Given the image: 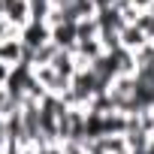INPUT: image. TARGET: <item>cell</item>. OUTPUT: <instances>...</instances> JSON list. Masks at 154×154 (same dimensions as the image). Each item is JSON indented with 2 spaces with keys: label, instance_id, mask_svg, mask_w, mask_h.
<instances>
[{
  "label": "cell",
  "instance_id": "ba28073f",
  "mask_svg": "<svg viewBox=\"0 0 154 154\" xmlns=\"http://www.w3.org/2000/svg\"><path fill=\"white\" fill-rule=\"evenodd\" d=\"M115 3H118V0H94L97 9H106V6H115Z\"/></svg>",
  "mask_w": 154,
  "mask_h": 154
},
{
  "label": "cell",
  "instance_id": "6da1fadb",
  "mask_svg": "<svg viewBox=\"0 0 154 154\" xmlns=\"http://www.w3.org/2000/svg\"><path fill=\"white\" fill-rule=\"evenodd\" d=\"M21 42H24L27 51H36V48H42L45 42H51V27H48L45 21H30V24L21 30Z\"/></svg>",
  "mask_w": 154,
  "mask_h": 154
},
{
  "label": "cell",
  "instance_id": "3957f363",
  "mask_svg": "<svg viewBox=\"0 0 154 154\" xmlns=\"http://www.w3.org/2000/svg\"><path fill=\"white\" fill-rule=\"evenodd\" d=\"M148 45V36H145V30L142 27H136V24H124V30H121V48L124 51H142Z\"/></svg>",
  "mask_w": 154,
  "mask_h": 154
},
{
  "label": "cell",
  "instance_id": "277c9868",
  "mask_svg": "<svg viewBox=\"0 0 154 154\" xmlns=\"http://www.w3.org/2000/svg\"><path fill=\"white\" fill-rule=\"evenodd\" d=\"M51 66H54V69H57L60 75H66V79H72V75H75V51L57 48V54H54Z\"/></svg>",
  "mask_w": 154,
  "mask_h": 154
},
{
  "label": "cell",
  "instance_id": "52a82bcc",
  "mask_svg": "<svg viewBox=\"0 0 154 154\" xmlns=\"http://www.w3.org/2000/svg\"><path fill=\"white\" fill-rule=\"evenodd\" d=\"M6 79H9V66H6L3 60H0V88L6 85Z\"/></svg>",
  "mask_w": 154,
  "mask_h": 154
},
{
  "label": "cell",
  "instance_id": "9c48e42d",
  "mask_svg": "<svg viewBox=\"0 0 154 154\" xmlns=\"http://www.w3.org/2000/svg\"><path fill=\"white\" fill-rule=\"evenodd\" d=\"M0 139H6V118L0 115Z\"/></svg>",
  "mask_w": 154,
  "mask_h": 154
},
{
  "label": "cell",
  "instance_id": "7a4b0ae2",
  "mask_svg": "<svg viewBox=\"0 0 154 154\" xmlns=\"http://www.w3.org/2000/svg\"><path fill=\"white\" fill-rule=\"evenodd\" d=\"M51 42L57 48H66V51H75V45H79V30H75L72 21H63L57 27H51Z\"/></svg>",
  "mask_w": 154,
  "mask_h": 154
},
{
  "label": "cell",
  "instance_id": "8fae6325",
  "mask_svg": "<svg viewBox=\"0 0 154 154\" xmlns=\"http://www.w3.org/2000/svg\"><path fill=\"white\" fill-rule=\"evenodd\" d=\"M72 3H79V0H72Z\"/></svg>",
  "mask_w": 154,
  "mask_h": 154
},
{
  "label": "cell",
  "instance_id": "30bf717a",
  "mask_svg": "<svg viewBox=\"0 0 154 154\" xmlns=\"http://www.w3.org/2000/svg\"><path fill=\"white\" fill-rule=\"evenodd\" d=\"M148 154H154V136H151V142H148Z\"/></svg>",
  "mask_w": 154,
  "mask_h": 154
},
{
  "label": "cell",
  "instance_id": "5b68a950",
  "mask_svg": "<svg viewBox=\"0 0 154 154\" xmlns=\"http://www.w3.org/2000/svg\"><path fill=\"white\" fill-rule=\"evenodd\" d=\"M75 30H79V42H85V39H100V24H97V18H82L79 24H75Z\"/></svg>",
  "mask_w": 154,
  "mask_h": 154
},
{
  "label": "cell",
  "instance_id": "8992f818",
  "mask_svg": "<svg viewBox=\"0 0 154 154\" xmlns=\"http://www.w3.org/2000/svg\"><path fill=\"white\" fill-rule=\"evenodd\" d=\"M6 106H9V91H6V88H0V115H3Z\"/></svg>",
  "mask_w": 154,
  "mask_h": 154
}]
</instances>
